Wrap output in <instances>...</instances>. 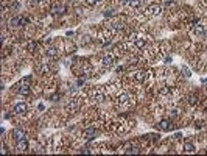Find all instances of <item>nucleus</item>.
<instances>
[{
  "label": "nucleus",
  "mask_w": 207,
  "mask_h": 156,
  "mask_svg": "<svg viewBox=\"0 0 207 156\" xmlns=\"http://www.w3.org/2000/svg\"><path fill=\"white\" fill-rule=\"evenodd\" d=\"M16 88H17V92H19L20 95H28L31 92V88L30 86H25V84H20V83L17 84Z\"/></svg>",
  "instance_id": "11"
},
{
  "label": "nucleus",
  "mask_w": 207,
  "mask_h": 156,
  "mask_svg": "<svg viewBox=\"0 0 207 156\" xmlns=\"http://www.w3.org/2000/svg\"><path fill=\"white\" fill-rule=\"evenodd\" d=\"M125 3L129 8H139L142 5V0H125Z\"/></svg>",
  "instance_id": "17"
},
{
  "label": "nucleus",
  "mask_w": 207,
  "mask_h": 156,
  "mask_svg": "<svg viewBox=\"0 0 207 156\" xmlns=\"http://www.w3.org/2000/svg\"><path fill=\"white\" fill-rule=\"evenodd\" d=\"M25 24H28V19H26V17H20V16H16L10 21L11 27H19V25H25Z\"/></svg>",
  "instance_id": "3"
},
{
  "label": "nucleus",
  "mask_w": 207,
  "mask_h": 156,
  "mask_svg": "<svg viewBox=\"0 0 207 156\" xmlns=\"http://www.w3.org/2000/svg\"><path fill=\"white\" fill-rule=\"evenodd\" d=\"M104 16H106V17H111V16H114V11H112V10H106V11H104Z\"/></svg>",
  "instance_id": "29"
},
{
  "label": "nucleus",
  "mask_w": 207,
  "mask_h": 156,
  "mask_svg": "<svg viewBox=\"0 0 207 156\" xmlns=\"http://www.w3.org/2000/svg\"><path fill=\"white\" fill-rule=\"evenodd\" d=\"M173 137H175V139H181V137H182V134H181V133H176Z\"/></svg>",
  "instance_id": "30"
},
{
  "label": "nucleus",
  "mask_w": 207,
  "mask_h": 156,
  "mask_svg": "<svg viewBox=\"0 0 207 156\" xmlns=\"http://www.w3.org/2000/svg\"><path fill=\"white\" fill-rule=\"evenodd\" d=\"M170 116H171V117H178L179 111H178V109H171V111H170Z\"/></svg>",
  "instance_id": "28"
},
{
  "label": "nucleus",
  "mask_w": 207,
  "mask_h": 156,
  "mask_svg": "<svg viewBox=\"0 0 207 156\" xmlns=\"http://www.w3.org/2000/svg\"><path fill=\"white\" fill-rule=\"evenodd\" d=\"M140 150L137 148V147H129V148L126 150V153H139Z\"/></svg>",
  "instance_id": "26"
},
{
  "label": "nucleus",
  "mask_w": 207,
  "mask_h": 156,
  "mask_svg": "<svg viewBox=\"0 0 207 156\" xmlns=\"http://www.w3.org/2000/svg\"><path fill=\"white\" fill-rule=\"evenodd\" d=\"M51 13L53 14H62V13H66V6L64 5H55L51 8Z\"/></svg>",
  "instance_id": "16"
},
{
  "label": "nucleus",
  "mask_w": 207,
  "mask_h": 156,
  "mask_svg": "<svg viewBox=\"0 0 207 156\" xmlns=\"http://www.w3.org/2000/svg\"><path fill=\"white\" fill-rule=\"evenodd\" d=\"M31 81H33V77H31V75H28V77H25V78H22V80H20V84L30 86V84H31Z\"/></svg>",
  "instance_id": "22"
},
{
  "label": "nucleus",
  "mask_w": 207,
  "mask_h": 156,
  "mask_svg": "<svg viewBox=\"0 0 207 156\" xmlns=\"http://www.w3.org/2000/svg\"><path fill=\"white\" fill-rule=\"evenodd\" d=\"M115 100H117V103H119V105H125V103L129 102V95L126 92H123V91H120V92L117 94Z\"/></svg>",
  "instance_id": "5"
},
{
  "label": "nucleus",
  "mask_w": 207,
  "mask_h": 156,
  "mask_svg": "<svg viewBox=\"0 0 207 156\" xmlns=\"http://www.w3.org/2000/svg\"><path fill=\"white\" fill-rule=\"evenodd\" d=\"M114 61H115V58H114L112 53H106V55H103V56H101V64H103L104 67H112L114 66Z\"/></svg>",
  "instance_id": "2"
},
{
  "label": "nucleus",
  "mask_w": 207,
  "mask_h": 156,
  "mask_svg": "<svg viewBox=\"0 0 207 156\" xmlns=\"http://www.w3.org/2000/svg\"><path fill=\"white\" fill-rule=\"evenodd\" d=\"M205 111H207V109H205Z\"/></svg>",
  "instance_id": "34"
},
{
  "label": "nucleus",
  "mask_w": 207,
  "mask_h": 156,
  "mask_svg": "<svg viewBox=\"0 0 207 156\" xmlns=\"http://www.w3.org/2000/svg\"><path fill=\"white\" fill-rule=\"evenodd\" d=\"M188 103H190L192 106H196L198 103H199V98H198V95H195V94L188 95Z\"/></svg>",
  "instance_id": "19"
},
{
  "label": "nucleus",
  "mask_w": 207,
  "mask_h": 156,
  "mask_svg": "<svg viewBox=\"0 0 207 156\" xmlns=\"http://www.w3.org/2000/svg\"><path fill=\"white\" fill-rule=\"evenodd\" d=\"M26 49H28L30 52H36V49H38V42H36V41H30L28 44H26Z\"/></svg>",
  "instance_id": "20"
},
{
  "label": "nucleus",
  "mask_w": 207,
  "mask_h": 156,
  "mask_svg": "<svg viewBox=\"0 0 207 156\" xmlns=\"http://www.w3.org/2000/svg\"><path fill=\"white\" fill-rule=\"evenodd\" d=\"M38 2H42V0H38Z\"/></svg>",
  "instance_id": "33"
},
{
  "label": "nucleus",
  "mask_w": 207,
  "mask_h": 156,
  "mask_svg": "<svg viewBox=\"0 0 207 156\" xmlns=\"http://www.w3.org/2000/svg\"><path fill=\"white\" fill-rule=\"evenodd\" d=\"M159 94H160V95H167V94H170V88H168V86H162V88L159 89Z\"/></svg>",
  "instance_id": "25"
},
{
  "label": "nucleus",
  "mask_w": 207,
  "mask_h": 156,
  "mask_svg": "<svg viewBox=\"0 0 207 156\" xmlns=\"http://www.w3.org/2000/svg\"><path fill=\"white\" fill-rule=\"evenodd\" d=\"M162 13V5H159V3H153V5H150L148 8H147V14L150 16V17H156V16H159Z\"/></svg>",
  "instance_id": "1"
},
{
  "label": "nucleus",
  "mask_w": 207,
  "mask_h": 156,
  "mask_svg": "<svg viewBox=\"0 0 207 156\" xmlns=\"http://www.w3.org/2000/svg\"><path fill=\"white\" fill-rule=\"evenodd\" d=\"M83 136H84V139L92 141V139H95V136H97V130H95V128H86Z\"/></svg>",
  "instance_id": "7"
},
{
  "label": "nucleus",
  "mask_w": 207,
  "mask_h": 156,
  "mask_svg": "<svg viewBox=\"0 0 207 156\" xmlns=\"http://www.w3.org/2000/svg\"><path fill=\"white\" fill-rule=\"evenodd\" d=\"M91 95H92V98L95 100V102H104V94L100 92L98 89H94L91 92Z\"/></svg>",
  "instance_id": "13"
},
{
  "label": "nucleus",
  "mask_w": 207,
  "mask_h": 156,
  "mask_svg": "<svg viewBox=\"0 0 207 156\" xmlns=\"http://www.w3.org/2000/svg\"><path fill=\"white\" fill-rule=\"evenodd\" d=\"M16 150H19V151H26V150H28V142H26V139H22V141H17V145H16Z\"/></svg>",
  "instance_id": "15"
},
{
  "label": "nucleus",
  "mask_w": 207,
  "mask_h": 156,
  "mask_svg": "<svg viewBox=\"0 0 207 156\" xmlns=\"http://www.w3.org/2000/svg\"><path fill=\"white\" fill-rule=\"evenodd\" d=\"M84 3H86L87 6H95V3H97V0H84Z\"/></svg>",
  "instance_id": "27"
},
{
  "label": "nucleus",
  "mask_w": 207,
  "mask_h": 156,
  "mask_svg": "<svg viewBox=\"0 0 207 156\" xmlns=\"http://www.w3.org/2000/svg\"><path fill=\"white\" fill-rule=\"evenodd\" d=\"M181 70H182V73H184V77H187V78H190V77H192V72H190V69H188L187 66H182Z\"/></svg>",
  "instance_id": "24"
},
{
  "label": "nucleus",
  "mask_w": 207,
  "mask_h": 156,
  "mask_svg": "<svg viewBox=\"0 0 207 156\" xmlns=\"http://www.w3.org/2000/svg\"><path fill=\"white\" fill-rule=\"evenodd\" d=\"M97 2H103V0H97Z\"/></svg>",
  "instance_id": "32"
},
{
  "label": "nucleus",
  "mask_w": 207,
  "mask_h": 156,
  "mask_svg": "<svg viewBox=\"0 0 207 156\" xmlns=\"http://www.w3.org/2000/svg\"><path fill=\"white\" fill-rule=\"evenodd\" d=\"M78 108H79V102H78V98H72L70 102L66 105V109L70 113H76L78 111Z\"/></svg>",
  "instance_id": "4"
},
{
  "label": "nucleus",
  "mask_w": 207,
  "mask_h": 156,
  "mask_svg": "<svg viewBox=\"0 0 207 156\" xmlns=\"http://www.w3.org/2000/svg\"><path fill=\"white\" fill-rule=\"evenodd\" d=\"M205 30H207V24H199V22H198V24L195 25V28H193V33H195L196 36H204Z\"/></svg>",
  "instance_id": "6"
},
{
  "label": "nucleus",
  "mask_w": 207,
  "mask_h": 156,
  "mask_svg": "<svg viewBox=\"0 0 207 156\" xmlns=\"http://www.w3.org/2000/svg\"><path fill=\"white\" fill-rule=\"evenodd\" d=\"M184 150H185L187 153H192V151H195V147H193V144H190V142H185Z\"/></svg>",
  "instance_id": "23"
},
{
  "label": "nucleus",
  "mask_w": 207,
  "mask_h": 156,
  "mask_svg": "<svg viewBox=\"0 0 207 156\" xmlns=\"http://www.w3.org/2000/svg\"><path fill=\"white\" fill-rule=\"evenodd\" d=\"M38 70H39L41 75H47V73L50 72V67L47 66L45 62H42V64H39V66H38Z\"/></svg>",
  "instance_id": "18"
},
{
  "label": "nucleus",
  "mask_w": 207,
  "mask_h": 156,
  "mask_svg": "<svg viewBox=\"0 0 207 156\" xmlns=\"http://www.w3.org/2000/svg\"><path fill=\"white\" fill-rule=\"evenodd\" d=\"M202 3H204V5L207 6V0H202Z\"/></svg>",
  "instance_id": "31"
},
{
  "label": "nucleus",
  "mask_w": 207,
  "mask_h": 156,
  "mask_svg": "<svg viewBox=\"0 0 207 156\" xmlns=\"http://www.w3.org/2000/svg\"><path fill=\"white\" fill-rule=\"evenodd\" d=\"M13 137L16 141H22V139H25V133L20 130V128H14L13 130Z\"/></svg>",
  "instance_id": "14"
},
{
  "label": "nucleus",
  "mask_w": 207,
  "mask_h": 156,
  "mask_svg": "<svg viewBox=\"0 0 207 156\" xmlns=\"http://www.w3.org/2000/svg\"><path fill=\"white\" fill-rule=\"evenodd\" d=\"M132 42H134V45H136L137 49H143V47H145V44H147V38H145V36H140V34H139Z\"/></svg>",
  "instance_id": "8"
},
{
  "label": "nucleus",
  "mask_w": 207,
  "mask_h": 156,
  "mask_svg": "<svg viewBox=\"0 0 207 156\" xmlns=\"http://www.w3.org/2000/svg\"><path fill=\"white\" fill-rule=\"evenodd\" d=\"M157 128H159L160 131H170V130L173 128V125H171V122H170V120H162V122L157 125Z\"/></svg>",
  "instance_id": "12"
},
{
  "label": "nucleus",
  "mask_w": 207,
  "mask_h": 156,
  "mask_svg": "<svg viewBox=\"0 0 207 156\" xmlns=\"http://www.w3.org/2000/svg\"><path fill=\"white\" fill-rule=\"evenodd\" d=\"M132 78L136 80V81H139V83H142V81L147 80V72H143V70L134 72V73H132Z\"/></svg>",
  "instance_id": "9"
},
{
  "label": "nucleus",
  "mask_w": 207,
  "mask_h": 156,
  "mask_svg": "<svg viewBox=\"0 0 207 156\" xmlns=\"http://www.w3.org/2000/svg\"><path fill=\"white\" fill-rule=\"evenodd\" d=\"M26 103H17L16 106H14V113L17 114V116H22V114H25L26 113Z\"/></svg>",
  "instance_id": "10"
},
{
  "label": "nucleus",
  "mask_w": 207,
  "mask_h": 156,
  "mask_svg": "<svg viewBox=\"0 0 207 156\" xmlns=\"http://www.w3.org/2000/svg\"><path fill=\"white\" fill-rule=\"evenodd\" d=\"M45 53L48 55V56H58V50H56L55 47H48V49H45Z\"/></svg>",
  "instance_id": "21"
}]
</instances>
